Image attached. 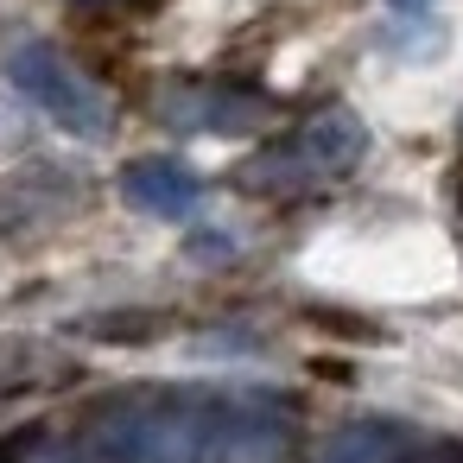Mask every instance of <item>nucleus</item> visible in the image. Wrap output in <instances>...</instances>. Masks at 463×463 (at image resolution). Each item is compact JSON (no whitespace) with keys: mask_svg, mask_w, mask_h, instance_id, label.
Wrapping results in <instances>:
<instances>
[{"mask_svg":"<svg viewBox=\"0 0 463 463\" xmlns=\"http://www.w3.org/2000/svg\"><path fill=\"white\" fill-rule=\"evenodd\" d=\"M96 444L109 463H279L286 431L260 412L128 400L96 419Z\"/></svg>","mask_w":463,"mask_h":463,"instance_id":"nucleus-1","label":"nucleus"},{"mask_svg":"<svg viewBox=\"0 0 463 463\" xmlns=\"http://www.w3.org/2000/svg\"><path fill=\"white\" fill-rule=\"evenodd\" d=\"M7 77L20 83V96H26L45 121H58V128L77 134V140H102V134L115 128L109 96H102L58 45H39V39L14 45V52H7Z\"/></svg>","mask_w":463,"mask_h":463,"instance_id":"nucleus-2","label":"nucleus"},{"mask_svg":"<svg viewBox=\"0 0 463 463\" xmlns=\"http://www.w3.org/2000/svg\"><path fill=\"white\" fill-rule=\"evenodd\" d=\"M368 159V121L355 115V109H324V115H311L273 159H267V172H254V178H267V184H324V178H343V172H355Z\"/></svg>","mask_w":463,"mask_h":463,"instance_id":"nucleus-3","label":"nucleus"},{"mask_svg":"<svg viewBox=\"0 0 463 463\" xmlns=\"http://www.w3.org/2000/svg\"><path fill=\"white\" fill-rule=\"evenodd\" d=\"M159 115L184 134H248L260 121V96L222 90V83H184L159 96Z\"/></svg>","mask_w":463,"mask_h":463,"instance_id":"nucleus-4","label":"nucleus"},{"mask_svg":"<svg viewBox=\"0 0 463 463\" xmlns=\"http://www.w3.org/2000/svg\"><path fill=\"white\" fill-rule=\"evenodd\" d=\"M121 197L140 210V216H159V222H184V216H197V203H203V178L184 165V159H134L128 165V178H121Z\"/></svg>","mask_w":463,"mask_h":463,"instance_id":"nucleus-5","label":"nucleus"},{"mask_svg":"<svg viewBox=\"0 0 463 463\" xmlns=\"http://www.w3.org/2000/svg\"><path fill=\"white\" fill-rule=\"evenodd\" d=\"M425 457V438L400 419H349L336 425L311 463H419Z\"/></svg>","mask_w":463,"mask_h":463,"instance_id":"nucleus-6","label":"nucleus"},{"mask_svg":"<svg viewBox=\"0 0 463 463\" xmlns=\"http://www.w3.org/2000/svg\"><path fill=\"white\" fill-rule=\"evenodd\" d=\"M400 7H425V0H400Z\"/></svg>","mask_w":463,"mask_h":463,"instance_id":"nucleus-7","label":"nucleus"},{"mask_svg":"<svg viewBox=\"0 0 463 463\" xmlns=\"http://www.w3.org/2000/svg\"><path fill=\"white\" fill-rule=\"evenodd\" d=\"M457 463H463V457H457Z\"/></svg>","mask_w":463,"mask_h":463,"instance_id":"nucleus-8","label":"nucleus"}]
</instances>
